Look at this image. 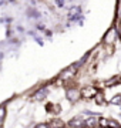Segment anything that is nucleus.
I'll list each match as a JSON object with an SVG mask.
<instances>
[{
  "label": "nucleus",
  "mask_w": 121,
  "mask_h": 128,
  "mask_svg": "<svg viewBox=\"0 0 121 128\" xmlns=\"http://www.w3.org/2000/svg\"><path fill=\"white\" fill-rule=\"evenodd\" d=\"M80 94L84 98H93L94 96H97V90L94 87H84L83 90H80Z\"/></svg>",
  "instance_id": "1"
},
{
  "label": "nucleus",
  "mask_w": 121,
  "mask_h": 128,
  "mask_svg": "<svg viewBox=\"0 0 121 128\" xmlns=\"http://www.w3.org/2000/svg\"><path fill=\"white\" fill-rule=\"evenodd\" d=\"M76 70H77V67H76V66L67 67V68H66L64 71L60 74V78H61V80H68V78H71L76 74Z\"/></svg>",
  "instance_id": "2"
},
{
  "label": "nucleus",
  "mask_w": 121,
  "mask_h": 128,
  "mask_svg": "<svg viewBox=\"0 0 121 128\" xmlns=\"http://www.w3.org/2000/svg\"><path fill=\"white\" fill-rule=\"evenodd\" d=\"M98 124H100V127L101 128H120V124L116 122V121H111V120L101 118L100 121H98Z\"/></svg>",
  "instance_id": "3"
},
{
  "label": "nucleus",
  "mask_w": 121,
  "mask_h": 128,
  "mask_svg": "<svg viewBox=\"0 0 121 128\" xmlns=\"http://www.w3.org/2000/svg\"><path fill=\"white\" fill-rule=\"evenodd\" d=\"M67 97H68V100H71V101H77L80 97H81L80 90H77V88H70V90H67Z\"/></svg>",
  "instance_id": "4"
},
{
  "label": "nucleus",
  "mask_w": 121,
  "mask_h": 128,
  "mask_svg": "<svg viewBox=\"0 0 121 128\" xmlns=\"http://www.w3.org/2000/svg\"><path fill=\"white\" fill-rule=\"evenodd\" d=\"M80 16H81V7H78V6L71 7L70 13H68V17H70L71 20H76V18H80Z\"/></svg>",
  "instance_id": "5"
},
{
  "label": "nucleus",
  "mask_w": 121,
  "mask_h": 128,
  "mask_svg": "<svg viewBox=\"0 0 121 128\" xmlns=\"http://www.w3.org/2000/svg\"><path fill=\"white\" fill-rule=\"evenodd\" d=\"M48 128H64V122L61 120H51L50 122L47 124Z\"/></svg>",
  "instance_id": "6"
},
{
  "label": "nucleus",
  "mask_w": 121,
  "mask_h": 128,
  "mask_svg": "<svg viewBox=\"0 0 121 128\" xmlns=\"http://www.w3.org/2000/svg\"><path fill=\"white\" fill-rule=\"evenodd\" d=\"M104 41L106 43H112V41H116V30H110V32L104 36Z\"/></svg>",
  "instance_id": "7"
},
{
  "label": "nucleus",
  "mask_w": 121,
  "mask_h": 128,
  "mask_svg": "<svg viewBox=\"0 0 121 128\" xmlns=\"http://www.w3.org/2000/svg\"><path fill=\"white\" fill-rule=\"evenodd\" d=\"M84 125H86V127L87 128H96L98 125V121H97V118H88V120H86V121H84Z\"/></svg>",
  "instance_id": "8"
},
{
  "label": "nucleus",
  "mask_w": 121,
  "mask_h": 128,
  "mask_svg": "<svg viewBox=\"0 0 121 128\" xmlns=\"http://www.w3.org/2000/svg\"><path fill=\"white\" fill-rule=\"evenodd\" d=\"M46 94H47V88H46V87H43V88H40L38 91L34 92V96H33V97H34L36 100H43Z\"/></svg>",
  "instance_id": "9"
},
{
  "label": "nucleus",
  "mask_w": 121,
  "mask_h": 128,
  "mask_svg": "<svg viewBox=\"0 0 121 128\" xmlns=\"http://www.w3.org/2000/svg\"><path fill=\"white\" fill-rule=\"evenodd\" d=\"M70 125L71 127H74V128H80V127H83L84 122H83V120L81 118H74V120H71L70 121Z\"/></svg>",
  "instance_id": "10"
},
{
  "label": "nucleus",
  "mask_w": 121,
  "mask_h": 128,
  "mask_svg": "<svg viewBox=\"0 0 121 128\" xmlns=\"http://www.w3.org/2000/svg\"><path fill=\"white\" fill-rule=\"evenodd\" d=\"M111 102L112 104H121V96H116L111 98Z\"/></svg>",
  "instance_id": "11"
},
{
  "label": "nucleus",
  "mask_w": 121,
  "mask_h": 128,
  "mask_svg": "<svg viewBox=\"0 0 121 128\" xmlns=\"http://www.w3.org/2000/svg\"><path fill=\"white\" fill-rule=\"evenodd\" d=\"M6 117V110H4V107H0V122H2V120Z\"/></svg>",
  "instance_id": "12"
},
{
  "label": "nucleus",
  "mask_w": 121,
  "mask_h": 128,
  "mask_svg": "<svg viewBox=\"0 0 121 128\" xmlns=\"http://www.w3.org/2000/svg\"><path fill=\"white\" fill-rule=\"evenodd\" d=\"M36 128H48V127H47V124H38Z\"/></svg>",
  "instance_id": "13"
},
{
  "label": "nucleus",
  "mask_w": 121,
  "mask_h": 128,
  "mask_svg": "<svg viewBox=\"0 0 121 128\" xmlns=\"http://www.w3.org/2000/svg\"><path fill=\"white\" fill-rule=\"evenodd\" d=\"M97 102H100V104H101V102H102V97L100 96V94H98V96H97Z\"/></svg>",
  "instance_id": "14"
}]
</instances>
